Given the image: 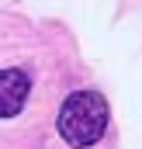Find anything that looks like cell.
<instances>
[{
  "label": "cell",
  "mask_w": 142,
  "mask_h": 149,
  "mask_svg": "<svg viewBox=\"0 0 142 149\" xmlns=\"http://www.w3.org/2000/svg\"><path fill=\"white\" fill-rule=\"evenodd\" d=\"M107 128V104L101 94L94 90H76L63 101L59 108V135L70 142L73 149H87L101 142Z\"/></svg>",
  "instance_id": "obj_1"
},
{
  "label": "cell",
  "mask_w": 142,
  "mask_h": 149,
  "mask_svg": "<svg viewBox=\"0 0 142 149\" xmlns=\"http://www.w3.org/2000/svg\"><path fill=\"white\" fill-rule=\"evenodd\" d=\"M31 94V76L24 70H0V118H14Z\"/></svg>",
  "instance_id": "obj_2"
}]
</instances>
